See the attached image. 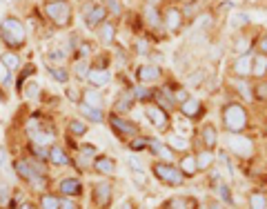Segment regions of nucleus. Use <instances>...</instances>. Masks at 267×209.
I'll list each match as a JSON object with an SVG mask.
<instances>
[{
  "label": "nucleus",
  "instance_id": "35",
  "mask_svg": "<svg viewBox=\"0 0 267 209\" xmlns=\"http://www.w3.org/2000/svg\"><path fill=\"white\" fill-rule=\"evenodd\" d=\"M89 65L85 63V60H78V63H76V67H73V73H76V76H78V78H85V76H87L89 73Z\"/></svg>",
  "mask_w": 267,
  "mask_h": 209
},
{
  "label": "nucleus",
  "instance_id": "33",
  "mask_svg": "<svg viewBox=\"0 0 267 209\" xmlns=\"http://www.w3.org/2000/svg\"><path fill=\"white\" fill-rule=\"evenodd\" d=\"M69 131H71L73 136H83L85 131H87V125L83 121H71L69 122Z\"/></svg>",
  "mask_w": 267,
  "mask_h": 209
},
{
  "label": "nucleus",
  "instance_id": "1",
  "mask_svg": "<svg viewBox=\"0 0 267 209\" xmlns=\"http://www.w3.org/2000/svg\"><path fill=\"white\" fill-rule=\"evenodd\" d=\"M0 36H2V40H5L7 47H11V49L22 47L25 40H27L25 25H22L18 18L7 16L5 20H2V25H0Z\"/></svg>",
  "mask_w": 267,
  "mask_h": 209
},
{
  "label": "nucleus",
  "instance_id": "24",
  "mask_svg": "<svg viewBox=\"0 0 267 209\" xmlns=\"http://www.w3.org/2000/svg\"><path fill=\"white\" fill-rule=\"evenodd\" d=\"M40 209H60V198H58V196H52V193H42Z\"/></svg>",
  "mask_w": 267,
  "mask_h": 209
},
{
  "label": "nucleus",
  "instance_id": "44",
  "mask_svg": "<svg viewBox=\"0 0 267 209\" xmlns=\"http://www.w3.org/2000/svg\"><path fill=\"white\" fill-rule=\"evenodd\" d=\"M0 169H7V152H5V147H0Z\"/></svg>",
  "mask_w": 267,
  "mask_h": 209
},
{
  "label": "nucleus",
  "instance_id": "47",
  "mask_svg": "<svg viewBox=\"0 0 267 209\" xmlns=\"http://www.w3.org/2000/svg\"><path fill=\"white\" fill-rule=\"evenodd\" d=\"M258 52L265 53V56H267V36H263L261 40H258Z\"/></svg>",
  "mask_w": 267,
  "mask_h": 209
},
{
  "label": "nucleus",
  "instance_id": "54",
  "mask_svg": "<svg viewBox=\"0 0 267 209\" xmlns=\"http://www.w3.org/2000/svg\"><path fill=\"white\" fill-rule=\"evenodd\" d=\"M121 209H131V203H123V205H121Z\"/></svg>",
  "mask_w": 267,
  "mask_h": 209
},
{
  "label": "nucleus",
  "instance_id": "23",
  "mask_svg": "<svg viewBox=\"0 0 267 209\" xmlns=\"http://www.w3.org/2000/svg\"><path fill=\"white\" fill-rule=\"evenodd\" d=\"M200 136H203V142H205L207 149H212V147L216 145V129H214V125H205L203 131H200Z\"/></svg>",
  "mask_w": 267,
  "mask_h": 209
},
{
  "label": "nucleus",
  "instance_id": "49",
  "mask_svg": "<svg viewBox=\"0 0 267 209\" xmlns=\"http://www.w3.org/2000/svg\"><path fill=\"white\" fill-rule=\"evenodd\" d=\"M245 22H247V16H238V14L234 16V27L236 25H245Z\"/></svg>",
  "mask_w": 267,
  "mask_h": 209
},
{
  "label": "nucleus",
  "instance_id": "5",
  "mask_svg": "<svg viewBox=\"0 0 267 209\" xmlns=\"http://www.w3.org/2000/svg\"><path fill=\"white\" fill-rule=\"evenodd\" d=\"M107 16H109V11H107L105 5H89L85 9V22L89 27H100Z\"/></svg>",
  "mask_w": 267,
  "mask_h": 209
},
{
  "label": "nucleus",
  "instance_id": "13",
  "mask_svg": "<svg viewBox=\"0 0 267 209\" xmlns=\"http://www.w3.org/2000/svg\"><path fill=\"white\" fill-rule=\"evenodd\" d=\"M29 134H32V138H34V145L47 147L53 142V131H45V129H40V127H36V129L29 131Z\"/></svg>",
  "mask_w": 267,
  "mask_h": 209
},
{
  "label": "nucleus",
  "instance_id": "39",
  "mask_svg": "<svg viewBox=\"0 0 267 209\" xmlns=\"http://www.w3.org/2000/svg\"><path fill=\"white\" fill-rule=\"evenodd\" d=\"M185 200L183 198H172L169 200V205H167V209H185Z\"/></svg>",
  "mask_w": 267,
  "mask_h": 209
},
{
  "label": "nucleus",
  "instance_id": "50",
  "mask_svg": "<svg viewBox=\"0 0 267 209\" xmlns=\"http://www.w3.org/2000/svg\"><path fill=\"white\" fill-rule=\"evenodd\" d=\"M129 165H131V167H134V169H136V172H141V162H138L134 156H129Z\"/></svg>",
  "mask_w": 267,
  "mask_h": 209
},
{
  "label": "nucleus",
  "instance_id": "12",
  "mask_svg": "<svg viewBox=\"0 0 267 209\" xmlns=\"http://www.w3.org/2000/svg\"><path fill=\"white\" fill-rule=\"evenodd\" d=\"M160 78V69L156 65H142L138 69V80L141 83H152V80H158Z\"/></svg>",
  "mask_w": 267,
  "mask_h": 209
},
{
  "label": "nucleus",
  "instance_id": "45",
  "mask_svg": "<svg viewBox=\"0 0 267 209\" xmlns=\"http://www.w3.org/2000/svg\"><path fill=\"white\" fill-rule=\"evenodd\" d=\"M236 52L245 56V52H247V40H238V42H236Z\"/></svg>",
  "mask_w": 267,
  "mask_h": 209
},
{
  "label": "nucleus",
  "instance_id": "16",
  "mask_svg": "<svg viewBox=\"0 0 267 209\" xmlns=\"http://www.w3.org/2000/svg\"><path fill=\"white\" fill-rule=\"evenodd\" d=\"M49 160L53 162V165H58V167H63V165H69V156L65 154V149L63 147H52L49 149Z\"/></svg>",
  "mask_w": 267,
  "mask_h": 209
},
{
  "label": "nucleus",
  "instance_id": "20",
  "mask_svg": "<svg viewBox=\"0 0 267 209\" xmlns=\"http://www.w3.org/2000/svg\"><path fill=\"white\" fill-rule=\"evenodd\" d=\"M231 149L236 154H243V156H249L251 154V142L247 138H231Z\"/></svg>",
  "mask_w": 267,
  "mask_h": 209
},
{
  "label": "nucleus",
  "instance_id": "55",
  "mask_svg": "<svg viewBox=\"0 0 267 209\" xmlns=\"http://www.w3.org/2000/svg\"><path fill=\"white\" fill-rule=\"evenodd\" d=\"M20 209H36V207H34V205H29V203H27V205H22Z\"/></svg>",
  "mask_w": 267,
  "mask_h": 209
},
{
  "label": "nucleus",
  "instance_id": "11",
  "mask_svg": "<svg viewBox=\"0 0 267 209\" xmlns=\"http://www.w3.org/2000/svg\"><path fill=\"white\" fill-rule=\"evenodd\" d=\"M94 169L98 174H105V176H111V174L116 172V162L111 160L109 156H98L94 160Z\"/></svg>",
  "mask_w": 267,
  "mask_h": 209
},
{
  "label": "nucleus",
  "instance_id": "6",
  "mask_svg": "<svg viewBox=\"0 0 267 209\" xmlns=\"http://www.w3.org/2000/svg\"><path fill=\"white\" fill-rule=\"evenodd\" d=\"M94 200L100 209H105L107 205L111 203V183H107V180L96 183L94 185Z\"/></svg>",
  "mask_w": 267,
  "mask_h": 209
},
{
  "label": "nucleus",
  "instance_id": "31",
  "mask_svg": "<svg viewBox=\"0 0 267 209\" xmlns=\"http://www.w3.org/2000/svg\"><path fill=\"white\" fill-rule=\"evenodd\" d=\"M131 100H134V94H123L121 98H118L116 111H127V109H131Z\"/></svg>",
  "mask_w": 267,
  "mask_h": 209
},
{
  "label": "nucleus",
  "instance_id": "28",
  "mask_svg": "<svg viewBox=\"0 0 267 209\" xmlns=\"http://www.w3.org/2000/svg\"><path fill=\"white\" fill-rule=\"evenodd\" d=\"M249 209H267L265 193H258V192L251 193V196H249Z\"/></svg>",
  "mask_w": 267,
  "mask_h": 209
},
{
  "label": "nucleus",
  "instance_id": "51",
  "mask_svg": "<svg viewBox=\"0 0 267 209\" xmlns=\"http://www.w3.org/2000/svg\"><path fill=\"white\" fill-rule=\"evenodd\" d=\"M5 203H7V189L0 187V205H5Z\"/></svg>",
  "mask_w": 267,
  "mask_h": 209
},
{
  "label": "nucleus",
  "instance_id": "48",
  "mask_svg": "<svg viewBox=\"0 0 267 209\" xmlns=\"http://www.w3.org/2000/svg\"><path fill=\"white\" fill-rule=\"evenodd\" d=\"M147 145V140H145V138H138V140H134V142H131V149H142V147H145Z\"/></svg>",
  "mask_w": 267,
  "mask_h": 209
},
{
  "label": "nucleus",
  "instance_id": "27",
  "mask_svg": "<svg viewBox=\"0 0 267 209\" xmlns=\"http://www.w3.org/2000/svg\"><path fill=\"white\" fill-rule=\"evenodd\" d=\"M80 114H83L85 118H89V121H94V122L103 121V111L94 109V107H87V104H80Z\"/></svg>",
  "mask_w": 267,
  "mask_h": 209
},
{
  "label": "nucleus",
  "instance_id": "56",
  "mask_svg": "<svg viewBox=\"0 0 267 209\" xmlns=\"http://www.w3.org/2000/svg\"><path fill=\"white\" fill-rule=\"evenodd\" d=\"M210 209H220V205H212V207Z\"/></svg>",
  "mask_w": 267,
  "mask_h": 209
},
{
  "label": "nucleus",
  "instance_id": "18",
  "mask_svg": "<svg viewBox=\"0 0 267 209\" xmlns=\"http://www.w3.org/2000/svg\"><path fill=\"white\" fill-rule=\"evenodd\" d=\"M180 111H183L185 116H189V118H194V116L200 114V103L196 98L183 100V103H180Z\"/></svg>",
  "mask_w": 267,
  "mask_h": 209
},
{
  "label": "nucleus",
  "instance_id": "46",
  "mask_svg": "<svg viewBox=\"0 0 267 209\" xmlns=\"http://www.w3.org/2000/svg\"><path fill=\"white\" fill-rule=\"evenodd\" d=\"M80 154H89V156H96V149L91 145H80Z\"/></svg>",
  "mask_w": 267,
  "mask_h": 209
},
{
  "label": "nucleus",
  "instance_id": "17",
  "mask_svg": "<svg viewBox=\"0 0 267 209\" xmlns=\"http://www.w3.org/2000/svg\"><path fill=\"white\" fill-rule=\"evenodd\" d=\"M83 104H87V107H94V109H100V104H103V98H100V94L96 91V89H85L83 91Z\"/></svg>",
  "mask_w": 267,
  "mask_h": 209
},
{
  "label": "nucleus",
  "instance_id": "32",
  "mask_svg": "<svg viewBox=\"0 0 267 209\" xmlns=\"http://www.w3.org/2000/svg\"><path fill=\"white\" fill-rule=\"evenodd\" d=\"M49 73H52V76L58 80V83H67V80H69L67 69H60V67H49Z\"/></svg>",
  "mask_w": 267,
  "mask_h": 209
},
{
  "label": "nucleus",
  "instance_id": "25",
  "mask_svg": "<svg viewBox=\"0 0 267 209\" xmlns=\"http://www.w3.org/2000/svg\"><path fill=\"white\" fill-rule=\"evenodd\" d=\"M0 60H2V65H5L7 69H16L18 65H20V58H18L16 52H5L0 56Z\"/></svg>",
  "mask_w": 267,
  "mask_h": 209
},
{
  "label": "nucleus",
  "instance_id": "43",
  "mask_svg": "<svg viewBox=\"0 0 267 209\" xmlns=\"http://www.w3.org/2000/svg\"><path fill=\"white\" fill-rule=\"evenodd\" d=\"M256 98L261 100L267 98V85H256Z\"/></svg>",
  "mask_w": 267,
  "mask_h": 209
},
{
  "label": "nucleus",
  "instance_id": "38",
  "mask_svg": "<svg viewBox=\"0 0 267 209\" xmlns=\"http://www.w3.org/2000/svg\"><path fill=\"white\" fill-rule=\"evenodd\" d=\"M60 209H80V207L73 203L71 198H67V196H65V198H60Z\"/></svg>",
  "mask_w": 267,
  "mask_h": 209
},
{
  "label": "nucleus",
  "instance_id": "10",
  "mask_svg": "<svg viewBox=\"0 0 267 209\" xmlns=\"http://www.w3.org/2000/svg\"><path fill=\"white\" fill-rule=\"evenodd\" d=\"M87 78H89V83L94 85V87H103V85H107L111 80V73L107 71V69H91V71L87 73Z\"/></svg>",
  "mask_w": 267,
  "mask_h": 209
},
{
  "label": "nucleus",
  "instance_id": "14",
  "mask_svg": "<svg viewBox=\"0 0 267 209\" xmlns=\"http://www.w3.org/2000/svg\"><path fill=\"white\" fill-rule=\"evenodd\" d=\"M180 22H183V16H180V11L178 9H167L165 11V27H167L169 32H176L178 27H180Z\"/></svg>",
  "mask_w": 267,
  "mask_h": 209
},
{
  "label": "nucleus",
  "instance_id": "19",
  "mask_svg": "<svg viewBox=\"0 0 267 209\" xmlns=\"http://www.w3.org/2000/svg\"><path fill=\"white\" fill-rule=\"evenodd\" d=\"M180 172H183V176H196V172H198L196 156H185L180 160Z\"/></svg>",
  "mask_w": 267,
  "mask_h": 209
},
{
  "label": "nucleus",
  "instance_id": "2",
  "mask_svg": "<svg viewBox=\"0 0 267 209\" xmlns=\"http://www.w3.org/2000/svg\"><path fill=\"white\" fill-rule=\"evenodd\" d=\"M223 122H225V127L230 131H234V134L243 131L247 127V111H245V107H241V104H236V103L225 104V107H223Z\"/></svg>",
  "mask_w": 267,
  "mask_h": 209
},
{
  "label": "nucleus",
  "instance_id": "29",
  "mask_svg": "<svg viewBox=\"0 0 267 209\" xmlns=\"http://www.w3.org/2000/svg\"><path fill=\"white\" fill-rule=\"evenodd\" d=\"M98 36L103 42H111L114 40V25H109V22H103V25L98 27Z\"/></svg>",
  "mask_w": 267,
  "mask_h": 209
},
{
  "label": "nucleus",
  "instance_id": "36",
  "mask_svg": "<svg viewBox=\"0 0 267 209\" xmlns=\"http://www.w3.org/2000/svg\"><path fill=\"white\" fill-rule=\"evenodd\" d=\"M203 78H205V69H198V71L192 73V76L187 78V85H192V87H194V85H198Z\"/></svg>",
  "mask_w": 267,
  "mask_h": 209
},
{
  "label": "nucleus",
  "instance_id": "8",
  "mask_svg": "<svg viewBox=\"0 0 267 209\" xmlns=\"http://www.w3.org/2000/svg\"><path fill=\"white\" fill-rule=\"evenodd\" d=\"M58 189H60L63 196H67V198H71V196H80V193H83V185H80V180H76V178H65V180H60Z\"/></svg>",
  "mask_w": 267,
  "mask_h": 209
},
{
  "label": "nucleus",
  "instance_id": "9",
  "mask_svg": "<svg viewBox=\"0 0 267 209\" xmlns=\"http://www.w3.org/2000/svg\"><path fill=\"white\" fill-rule=\"evenodd\" d=\"M111 127H114V131H118L121 136H134L138 131V127L134 125V122H127V121H123L121 116H111Z\"/></svg>",
  "mask_w": 267,
  "mask_h": 209
},
{
  "label": "nucleus",
  "instance_id": "21",
  "mask_svg": "<svg viewBox=\"0 0 267 209\" xmlns=\"http://www.w3.org/2000/svg\"><path fill=\"white\" fill-rule=\"evenodd\" d=\"M149 149H152L156 156H160L162 160H172V156H174L172 149H169V147H165L162 142H158V140H149Z\"/></svg>",
  "mask_w": 267,
  "mask_h": 209
},
{
  "label": "nucleus",
  "instance_id": "42",
  "mask_svg": "<svg viewBox=\"0 0 267 209\" xmlns=\"http://www.w3.org/2000/svg\"><path fill=\"white\" fill-rule=\"evenodd\" d=\"M220 198L225 200V203H231V196H230V189H227V185H220Z\"/></svg>",
  "mask_w": 267,
  "mask_h": 209
},
{
  "label": "nucleus",
  "instance_id": "41",
  "mask_svg": "<svg viewBox=\"0 0 267 209\" xmlns=\"http://www.w3.org/2000/svg\"><path fill=\"white\" fill-rule=\"evenodd\" d=\"M149 91L147 89H142V87H138V89H134V98H141V100H145V98H149Z\"/></svg>",
  "mask_w": 267,
  "mask_h": 209
},
{
  "label": "nucleus",
  "instance_id": "15",
  "mask_svg": "<svg viewBox=\"0 0 267 209\" xmlns=\"http://www.w3.org/2000/svg\"><path fill=\"white\" fill-rule=\"evenodd\" d=\"M251 73H254L256 78H263L267 73V56L265 53H258V56L251 60Z\"/></svg>",
  "mask_w": 267,
  "mask_h": 209
},
{
  "label": "nucleus",
  "instance_id": "34",
  "mask_svg": "<svg viewBox=\"0 0 267 209\" xmlns=\"http://www.w3.org/2000/svg\"><path fill=\"white\" fill-rule=\"evenodd\" d=\"M105 7L109 14H114V16H118L123 11V5H121V0H105Z\"/></svg>",
  "mask_w": 267,
  "mask_h": 209
},
{
  "label": "nucleus",
  "instance_id": "26",
  "mask_svg": "<svg viewBox=\"0 0 267 209\" xmlns=\"http://www.w3.org/2000/svg\"><path fill=\"white\" fill-rule=\"evenodd\" d=\"M212 162H214V154H212L210 149H205V152H200L198 156H196V165H198V169L212 167Z\"/></svg>",
  "mask_w": 267,
  "mask_h": 209
},
{
  "label": "nucleus",
  "instance_id": "4",
  "mask_svg": "<svg viewBox=\"0 0 267 209\" xmlns=\"http://www.w3.org/2000/svg\"><path fill=\"white\" fill-rule=\"evenodd\" d=\"M152 169H154V174H156L158 180H162V183L172 185V187H178V185H183V180H185L183 172L174 167L172 162H156V165H154Z\"/></svg>",
  "mask_w": 267,
  "mask_h": 209
},
{
  "label": "nucleus",
  "instance_id": "30",
  "mask_svg": "<svg viewBox=\"0 0 267 209\" xmlns=\"http://www.w3.org/2000/svg\"><path fill=\"white\" fill-rule=\"evenodd\" d=\"M29 149H32V154H34L36 160H49V149H47V147H40V145H34V142H32Z\"/></svg>",
  "mask_w": 267,
  "mask_h": 209
},
{
  "label": "nucleus",
  "instance_id": "37",
  "mask_svg": "<svg viewBox=\"0 0 267 209\" xmlns=\"http://www.w3.org/2000/svg\"><path fill=\"white\" fill-rule=\"evenodd\" d=\"M147 20L152 22V25H160V18H158V11L154 9V7H147Z\"/></svg>",
  "mask_w": 267,
  "mask_h": 209
},
{
  "label": "nucleus",
  "instance_id": "3",
  "mask_svg": "<svg viewBox=\"0 0 267 209\" xmlns=\"http://www.w3.org/2000/svg\"><path fill=\"white\" fill-rule=\"evenodd\" d=\"M45 14L58 27L69 25V20H71V7H69L67 0H49V2H45Z\"/></svg>",
  "mask_w": 267,
  "mask_h": 209
},
{
  "label": "nucleus",
  "instance_id": "7",
  "mask_svg": "<svg viewBox=\"0 0 267 209\" xmlns=\"http://www.w3.org/2000/svg\"><path fill=\"white\" fill-rule=\"evenodd\" d=\"M147 118L154 122V127H156L158 131H165L167 129V114H165V109H160V107H156V104H149L145 109Z\"/></svg>",
  "mask_w": 267,
  "mask_h": 209
},
{
  "label": "nucleus",
  "instance_id": "53",
  "mask_svg": "<svg viewBox=\"0 0 267 209\" xmlns=\"http://www.w3.org/2000/svg\"><path fill=\"white\" fill-rule=\"evenodd\" d=\"M52 58H65V52H53Z\"/></svg>",
  "mask_w": 267,
  "mask_h": 209
},
{
  "label": "nucleus",
  "instance_id": "22",
  "mask_svg": "<svg viewBox=\"0 0 267 209\" xmlns=\"http://www.w3.org/2000/svg\"><path fill=\"white\" fill-rule=\"evenodd\" d=\"M234 71L238 73V76H247V73H251V58L249 56H241L234 63Z\"/></svg>",
  "mask_w": 267,
  "mask_h": 209
},
{
  "label": "nucleus",
  "instance_id": "57",
  "mask_svg": "<svg viewBox=\"0 0 267 209\" xmlns=\"http://www.w3.org/2000/svg\"><path fill=\"white\" fill-rule=\"evenodd\" d=\"M149 2H152V5H156V2H158V0H149Z\"/></svg>",
  "mask_w": 267,
  "mask_h": 209
},
{
  "label": "nucleus",
  "instance_id": "40",
  "mask_svg": "<svg viewBox=\"0 0 267 209\" xmlns=\"http://www.w3.org/2000/svg\"><path fill=\"white\" fill-rule=\"evenodd\" d=\"M169 142H172L174 147H178V149H185V147H187V142H185L180 136H169Z\"/></svg>",
  "mask_w": 267,
  "mask_h": 209
},
{
  "label": "nucleus",
  "instance_id": "52",
  "mask_svg": "<svg viewBox=\"0 0 267 209\" xmlns=\"http://www.w3.org/2000/svg\"><path fill=\"white\" fill-rule=\"evenodd\" d=\"M89 52H91V45H89V42H85V45H83V53H89Z\"/></svg>",
  "mask_w": 267,
  "mask_h": 209
}]
</instances>
